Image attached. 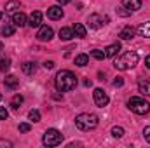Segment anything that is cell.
Returning <instances> with one entry per match:
<instances>
[{"mask_svg": "<svg viewBox=\"0 0 150 148\" xmlns=\"http://www.w3.org/2000/svg\"><path fill=\"white\" fill-rule=\"evenodd\" d=\"M77 77H75L70 70H61L56 73V78H54V85L59 92H70L77 87Z\"/></svg>", "mask_w": 150, "mask_h": 148, "instance_id": "cell-1", "label": "cell"}, {"mask_svg": "<svg viewBox=\"0 0 150 148\" xmlns=\"http://www.w3.org/2000/svg\"><path fill=\"white\" fill-rule=\"evenodd\" d=\"M138 52H134V51H126L124 54H120L119 58H115V61H113V66L117 68V70H120V72H126V70H131V68H134L136 65H138Z\"/></svg>", "mask_w": 150, "mask_h": 148, "instance_id": "cell-2", "label": "cell"}, {"mask_svg": "<svg viewBox=\"0 0 150 148\" xmlns=\"http://www.w3.org/2000/svg\"><path fill=\"white\" fill-rule=\"evenodd\" d=\"M98 124H100V118L94 113H79L75 117V125L80 131H93L98 127Z\"/></svg>", "mask_w": 150, "mask_h": 148, "instance_id": "cell-3", "label": "cell"}, {"mask_svg": "<svg viewBox=\"0 0 150 148\" xmlns=\"http://www.w3.org/2000/svg\"><path fill=\"white\" fill-rule=\"evenodd\" d=\"M127 108L131 111H134L136 115H147L150 111V103L149 101H145L143 98H131L129 101H127Z\"/></svg>", "mask_w": 150, "mask_h": 148, "instance_id": "cell-4", "label": "cell"}, {"mask_svg": "<svg viewBox=\"0 0 150 148\" xmlns=\"http://www.w3.org/2000/svg\"><path fill=\"white\" fill-rule=\"evenodd\" d=\"M61 141H63V134L58 129H47L42 136V143L45 147H58L61 145Z\"/></svg>", "mask_w": 150, "mask_h": 148, "instance_id": "cell-5", "label": "cell"}, {"mask_svg": "<svg viewBox=\"0 0 150 148\" xmlns=\"http://www.w3.org/2000/svg\"><path fill=\"white\" fill-rule=\"evenodd\" d=\"M87 23H89V28H93V30H98V28H101L103 25H107V23H108V16H101V14H91V16H89V19H87Z\"/></svg>", "mask_w": 150, "mask_h": 148, "instance_id": "cell-6", "label": "cell"}, {"mask_svg": "<svg viewBox=\"0 0 150 148\" xmlns=\"http://www.w3.org/2000/svg\"><path fill=\"white\" fill-rule=\"evenodd\" d=\"M93 99H94V103H96V106H100V108H103V106H107L108 105V101H110V98H108V94L103 91V89H94V92H93Z\"/></svg>", "mask_w": 150, "mask_h": 148, "instance_id": "cell-7", "label": "cell"}, {"mask_svg": "<svg viewBox=\"0 0 150 148\" xmlns=\"http://www.w3.org/2000/svg\"><path fill=\"white\" fill-rule=\"evenodd\" d=\"M52 37H54V30L51 26H47V25L40 26V30H38V33H37V38L40 42H49Z\"/></svg>", "mask_w": 150, "mask_h": 148, "instance_id": "cell-8", "label": "cell"}, {"mask_svg": "<svg viewBox=\"0 0 150 148\" xmlns=\"http://www.w3.org/2000/svg\"><path fill=\"white\" fill-rule=\"evenodd\" d=\"M12 23H14L16 26H19V28H23V26H26V25H28V18H26V14H25V12L18 11V12H14V14H12Z\"/></svg>", "mask_w": 150, "mask_h": 148, "instance_id": "cell-9", "label": "cell"}, {"mask_svg": "<svg viewBox=\"0 0 150 148\" xmlns=\"http://www.w3.org/2000/svg\"><path fill=\"white\" fill-rule=\"evenodd\" d=\"M47 18L49 19H61L63 18V9H61V5H52V7H49L47 9Z\"/></svg>", "mask_w": 150, "mask_h": 148, "instance_id": "cell-10", "label": "cell"}, {"mask_svg": "<svg viewBox=\"0 0 150 148\" xmlns=\"http://www.w3.org/2000/svg\"><path fill=\"white\" fill-rule=\"evenodd\" d=\"M42 12L40 11H35V12H32L30 14V18H28V25L32 26V28H38L40 25H42Z\"/></svg>", "mask_w": 150, "mask_h": 148, "instance_id": "cell-11", "label": "cell"}, {"mask_svg": "<svg viewBox=\"0 0 150 148\" xmlns=\"http://www.w3.org/2000/svg\"><path fill=\"white\" fill-rule=\"evenodd\" d=\"M138 91H140L143 96H150V82L147 78H143V77L138 78Z\"/></svg>", "mask_w": 150, "mask_h": 148, "instance_id": "cell-12", "label": "cell"}, {"mask_svg": "<svg viewBox=\"0 0 150 148\" xmlns=\"http://www.w3.org/2000/svg\"><path fill=\"white\" fill-rule=\"evenodd\" d=\"M122 5H124V9L134 12V11L142 9V0H122Z\"/></svg>", "mask_w": 150, "mask_h": 148, "instance_id": "cell-13", "label": "cell"}, {"mask_svg": "<svg viewBox=\"0 0 150 148\" xmlns=\"http://www.w3.org/2000/svg\"><path fill=\"white\" fill-rule=\"evenodd\" d=\"M4 84H5V87H7V89L14 91V89L19 85V78H18L16 75H7V77H5V80H4Z\"/></svg>", "mask_w": 150, "mask_h": 148, "instance_id": "cell-14", "label": "cell"}, {"mask_svg": "<svg viewBox=\"0 0 150 148\" xmlns=\"http://www.w3.org/2000/svg\"><path fill=\"white\" fill-rule=\"evenodd\" d=\"M14 32H16V25L14 23H4L2 25V35L4 37H12L14 35Z\"/></svg>", "mask_w": 150, "mask_h": 148, "instance_id": "cell-15", "label": "cell"}, {"mask_svg": "<svg viewBox=\"0 0 150 148\" xmlns=\"http://www.w3.org/2000/svg\"><path fill=\"white\" fill-rule=\"evenodd\" d=\"M119 51H120V44H119V42L110 44V45L105 49V56H107V58H113V56L119 54Z\"/></svg>", "mask_w": 150, "mask_h": 148, "instance_id": "cell-16", "label": "cell"}, {"mask_svg": "<svg viewBox=\"0 0 150 148\" xmlns=\"http://www.w3.org/2000/svg\"><path fill=\"white\" fill-rule=\"evenodd\" d=\"M72 30H74V35L75 37H79V38H84L86 35H87V28H86L82 23H75Z\"/></svg>", "mask_w": 150, "mask_h": 148, "instance_id": "cell-17", "label": "cell"}, {"mask_svg": "<svg viewBox=\"0 0 150 148\" xmlns=\"http://www.w3.org/2000/svg\"><path fill=\"white\" fill-rule=\"evenodd\" d=\"M119 37L122 38V40H131V38L134 37V28H133V26H124V28L120 30Z\"/></svg>", "mask_w": 150, "mask_h": 148, "instance_id": "cell-18", "label": "cell"}, {"mask_svg": "<svg viewBox=\"0 0 150 148\" xmlns=\"http://www.w3.org/2000/svg\"><path fill=\"white\" fill-rule=\"evenodd\" d=\"M21 70H23V73H26V75H33L35 70H37V65L33 61H26V63L21 65Z\"/></svg>", "mask_w": 150, "mask_h": 148, "instance_id": "cell-19", "label": "cell"}, {"mask_svg": "<svg viewBox=\"0 0 150 148\" xmlns=\"http://www.w3.org/2000/svg\"><path fill=\"white\" fill-rule=\"evenodd\" d=\"M75 35H74V30L72 28H61L59 30V38L61 40H65V42H68V40H72Z\"/></svg>", "mask_w": 150, "mask_h": 148, "instance_id": "cell-20", "label": "cell"}, {"mask_svg": "<svg viewBox=\"0 0 150 148\" xmlns=\"http://www.w3.org/2000/svg\"><path fill=\"white\" fill-rule=\"evenodd\" d=\"M138 33L143 38H150V21L149 23H142V25L138 26Z\"/></svg>", "mask_w": 150, "mask_h": 148, "instance_id": "cell-21", "label": "cell"}, {"mask_svg": "<svg viewBox=\"0 0 150 148\" xmlns=\"http://www.w3.org/2000/svg\"><path fill=\"white\" fill-rule=\"evenodd\" d=\"M21 7V4L18 2V0H11V2H7L5 4V12H18V9Z\"/></svg>", "mask_w": 150, "mask_h": 148, "instance_id": "cell-22", "label": "cell"}, {"mask_svg": "<svg viewBox=\"0 0 150 148\" xmlns=\"http://www.w3.org/2000/svg\"><path fill=\"white\" fill-rule=\"evenodd\" d=\"M89 63V56L87 54H79V56H75V65L77 66H86Z\"/></svg>", "mask_w": 150, "mask_h": 148, "instance_id": "cell-23", "label": "cell"}, {"mask_svg": "<svg viewBox=\"0 0 150 148\" xmlns=\"http://www.w3.org/2000/svg\"><path fill=\"white\" fill-rule=\"evenodd\" d=\"M21 105H23V96H21V94H16V96L11 99V106H12L14 110H18Z\"/></svg>", "mask_w": 150, "mask_h": 148, "instance_id": "cell-24", "label": "cell"}, {"mask_svg": "<svg viewBox=\"0 0 150 148\" xmlns=\"http://www.w3.org/2000/svg\"><path fill=\"white\" fill-rule=\"evenodd\" d=\"M9 68H11V59L9 58H0V72H9Z\"/></svg>", "mask_w": 150, "mask_h": 148, "instance_id": "cell-25", "label": "cell"}, {"mask_svg": "<svg viewBox=\"0 0 150 148\" xmlns=\"http://www.w3.org/2000/svg\"><path fill=\"white\" fill-rule=\"evenodd\" d=\"M91 56L94 58V59H98V61H103L107 56H105V51H100V49H93L91 51Z\"/></svg>", "mask_w": 150, "mask_h": 148, "instance_id": "cell-26", "label": "cell"}, {"mask_svg": "<svg viewBox=\"0 0 150 148\" xmlns=\"http://www.w3.org/2000/svg\"><path fill=\"white\" fill-rule=\"evenodd\" d=\"M112 136L113 138H122L124 136V127H120V125L112 127Z\"/></svg>", "mask_w": 150, "mask_h": 148, "instance_id": "cell-27", "label": "cell"}, {"mask_svg": "<svg viewBox=\"0 0 150 148\" xmlns=\"http://www.w3.org/2000/svg\"><path fill=\"white\" fill-rule=\"evenodd\" d=\"M28 118H30L32 122H40V111H38V110H30Z\"/></svg>", "mask_w": 150, "mask_h": 148, "instance_id": "cell-28", "label": "cell"}, {"mask_svg": "<svg viewBox=\"0 0 150 148\" xmlns=\"http://www.w3.org/2000/svg\"><path fill=\"white\" fill-rule=\"evenodd\" d=\"M113 85H115V87H122V85H124V78H122V77H115V78H113Z\"/></svg>", "mask_w": 150, "mask_h": 148, "instance_id": "cell-29", "label": "cell"}, {"mask_svg": "<svg viewBox=\"0 0 150 148\" xmlns=\"http://www.w3.org/2000/svg\"><path fill=\"white\" fill-rule=\"evenodd\" d=\"M32 127H30V124H26V122H23V124H19V132H28Z\"/></svg>", "mask_w": 150, "mask_h": 148, "instance_id": "cell-30", "label": "cell"}, {"mask_svg": "<svg viewBox=\"0 0 150 148\" xmlns=\"http://www.w3.org/2000/svg\"><path fill=\"white\" fill-rule=\"evenodd\" d=\"M143 138H145L147 143H150V125H147V127L143 129Z\"/></svg>", "mask_w": 150, "mask_h": 148, "instance_id": "cell-31", "label": "cell"}, {"mask_svg": "<svg viewBox=\"0 0 150 148\" xmlns=\"http://www.w3.org/2000/svg\"><path fill=\"white\" fill-rule=\"evenodd\" d=\"M9 117V111L5 110V108H0V120H5Z\"/></svg>", "mask_w": 150, "mask_h": 148, "instance_id": "cell-32", "label": "cell"}, {"mask_svg": "<svg viewBox=\"0 0 150 148\" xmlns=\"http://www.w3.org/2000/svg\"><path fill=\"white\" fill-rule=\"evenodd\" d=\"M44 68H45V70H52V68H54V61H45V63H44Z\"/></svg>", "mask_w": 150, "mask_h": 148, "instance_id": "cell-33", "label": "cell"}, {"mask_svg": "<svg viewBox=\"0 0 150 148\" xmlns=\"http://www.w3.org/2000/svg\"><path fill=\"white\" fill-rule=\"evenodd\" d=\"M0 147H12V143L7 140H0Z\"/></svg>", "mask_w": 150, "mask_h": 148, "instance_id": "cell-34", "label": "cell"}, {"mask_svg": "<svg viewBox=\"0 0 150 148\" xmlns=\"http://www.w3.org/2000/svg\"><path fill=\"white\" fill-rule=\"evenodd\" d=\"M117 14H120V16H127V14H131V11H122V9H119Z\"/></svg>", "mask_w": 150, "mask_h": 148, "instance_id": "cell-35", "label": "cell"}, {"mask_svg": "<svg viewBox=\"0 0 150 148\" xmlns=\"http://www.w3.org/2000/svg\"><path fill=\"white\" fill-rule=\"evenodd\" d=\"M4 23H5V12H0V28H2Z\"/></svg>", "mask_w": 150, "mask_h": 148, "instance_id": "cell-36", "label": "cell"}, {"mask_svg": "<svg viewBox=\"0 0 150 148\" xmlns=\"http://www.w3.org/2000/svg\"><path fill=\"white\" fill-rule=\"evenodd\" d=\"M72 0H58V5H67V4H70Z\"/></svg>", "mask_w": 150, "mask_h": 148, "instance_id": "cell-37", "label": "cell"}, {"mask_svg": "<svg viewBox=\"0 0 150 148\" xmlns=\"http://www.w3.org/2000/svg\"><path fill=\"white\" fill-rule=\"evenodd\" d=\"M91 84H93V82H91L89 78H86V80H84V85H86V87H91Z\"/></svg>", "mask_w": 150, "mask_h": 148, "instance_id": "cell-38", "label": "cell"}, {"mask_svg": "<svg viewBox=\"0 0 150 148\" xmlns=\"http://www.w3.org/2000/svg\"><path fill=\"white\" fill-rule=\"evenodd\" d=\"M145 65H147V68L150 70V56H147V59H145Z\"/></svg>", "mask_w": 150, "mask_h": 148, "instance_id": "cell-39", "label": "cell"}, {"mask_svg": "<svg viewBox=\"0 0 150 148\" xmlns=\"http://www.w3.org/2000/svg\"><path fill=\"white\" fill-rule=\"evenodd\" d=\"M2 51H4V44L0 42V52H2Z\"/></svg>", "mask_w": 150, "mask_h": 148, "instance_id": "cell-40", "label": "cell"}, {"mask_svg": "<svg viewBox=\"0 0 150 148\" xmlns=\"http://www.w3.org/2000/svg\"><path fill=\"white\" fill-rule=\"evenodd\" d=\"M0 99H2V94H0Z\"/></svg>", "mask_w": 150, "mask_h": 148, "instance_id": "cell-41", "label": "cell"}]
</instances>
